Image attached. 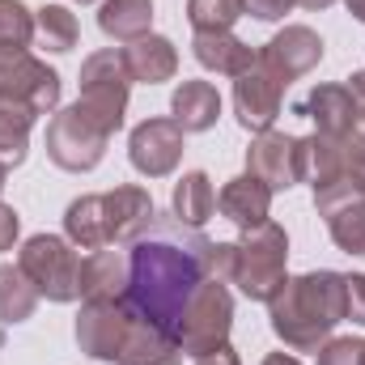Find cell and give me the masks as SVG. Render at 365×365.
<instances>
[{
	"label": "cell",
	"instance_id": "13",
	"mask_svg": "<svg viewBox=\"0 0 365 365\" xmlns=\"http://www.w3.org/2000/svg\"><path fill=\"white\" fill-rule=\"evenodd\" d=\"M280 102H284V86L259 64V51H255V64L234 77V115L255 136V132H268L276 123Z\"/></svg>",
	"mask_w": 365,
	"mask_h": 365
},
{
	"label": "cell",
	"instance_id": "38",
	"mask_svg": "<svg viewBox=\"0 0 365 365\" xmlns=\"http://www.w3.org/2000/svg\"><path fill=\"white\" fill-rule=\"evenodd\" d=\"M302 9H327V4H336V0H297Z\"/></svg>",
	"mask_w": 365,
	"mask_h": 365
},
{
	"label": "cell",
	"instance_id": "28",
	"mask_svg": "<svg viewBox=\"0 0 365 365\" xmlns=\"http://www.w3.org/2000/svg\"><path fill=\"white\" fill-rule=\"evenodd\" d=\"M34 47V9L0 0V56H26Z\"/></svg>",
	"mask_w": 365,
	"mask_h": 365
},
{
	"label": "cell",
	"instance_id": "18",
	"mask_svg": "<svg viewBox=\"0 0 365 365\" xmlns=\"http://www.w3.org/2000/svg\"><path fill=\"white\" fill-rule=\"evenodd\" d=\"M123 64H128V77L140 81V86H162L179 73V47L162 34H145L136 43L123 47Z\"/></svg>",
	"mask_w": 365,
	"mask_h": 365
},
{
	"label": "cell",
	"instance_id": "16",
	"mask_svg": "<svg viewBox=\"0 0 365 365\" xmlns=\"http://www.w3.org/2000/svg\"><path fill=\"white\" fill-rule=\"evenodd\" d=\"M272 195L276 191L268 182L255 179V175L247 170V175L230 179L217 191V208H221V217L234 221L238 230H251V225H264V221L272 217Z\"/></svg>",
	"mask_w": 365,
	"mask_h": 365
},
{
	"label": "cell",
	"instance_id": "7",
	"mask_svg": "<svg viewBox=\"0 0 365 365\" xmlns=\"http://www.w3.org/2000/svg\"><path fill=\"white\" fill-rule=\"evenodd\" d=\"M128 98H132V77H128L123 51L102 47V51L86 56V64H81V98H77V102L90 110L110 136L123 128Z\"/></svg>",
	"mask_w": 365,
	"mask_h": 365
},
{
	"label": "cell",
	"instance_id": "31",
	"mask_svg": "<svg viewBox=\"0 0 365 365\" xmlns=\"http://www.w3.org/2000/svg\"><path fill=\"white\" fill-rule=\"evenodd\" d=\"M319 365H365V340L361 336H340L319 349Z\"/></svg>",
	"mask_w": 365,
	"mask_h": 365
},
{
	"label": "cell",
	"instance_id": "15",
	"mask_svg": "<svg viewBox=\"0 0 365 365\" xmlns=\"http://www.w3.org/2000/svg\"><path fill=\"white\" fill-rule=\"evenodd\" d=\"M357 110H361L357 93L349 90V86H340V81L314 86L310 98L302 102V115H310V119H314V132H319V136H331V140H344V136L353 132Z\"/></svg>",
	"mask_w": 365,
	"mask_h": 365
},
{
	"label": "cell",
	"instance_id": "32",
	"mask_svg": "<svg viewBox=\"0 0 365 365\" xmlns=\"http://www.w3.org/2000/svg\"><path fill=\"white\" fill-rule=\"evenodd\" d=\"M344 319L365 327V272H344Z\"/></svg>",
	"mask_w": 365,
	"mask_h": 365
},
{
	"label": "cell",
	"instance_id": "2",
	"mask_svg": "<svg viewBox=\"0 0 365 365\" xmlns=\"http://www.w3.org/2000/svg\"><path fill=\"white\" fill-rule=\"evenodd\" d=\"M268 323L289 353H319L344 323V272L319 268L289 276L268 302Z\"/></svg>",
	"mask_w": 365,
	"mask_h": 365
},
{
	"label": "cell",
	"instance_id": "41",
	"mask_svg": "<svg viewBox=\"0 0 365 365\" xmlns=\"http://www.w3.org/2000/svg\"><path fill=\"white\" fill-rule=\"evenodd\" d=\"M361 73H365V68H361Z\"/></svg>",
	"mask_w": 365,
	"mask_h": 365
},
{
	"label": "cell",
	"instance_id": "14",
	"mask_svg": "<svg viewBox=\"0 0 365 365\" xmlns=\"http://www.w3.org/2000/svg\"><path fill=\"white\" fill-rule=\"evenodd\" d=\"M102 208H106V234H110V247H132L136 238H145L158 221V208H153V195L136 182H123L115 191H102Z\"/></svg>",
	"mask_w": 365,
	"mask_h": 365
},
{
	"label": "cell",
	"instance_id": "30",
	"mask_svg": "<svg viewBox=\"0 0 365 365\" xmlns=\"http://www.w3.org/2000/svg\"><path fill=\"white\" fill-rule=\"evenodd\" d=\"M247 17L242 0H187V21L195 34H221L234 30V21Z\"/></svg>",
	"mask_w": 365,
	"mask_h": 365
},
{
	"label": "cell",
	"instance_id": "6",
	"mask_svg": "<svg viewBox=\"0 0 365 365\" xmlns=\"http://www.w3.org/2000/svg\"><path fill=\"white\" fill-rule=\"evenodd\" d=\"M106 145H110V132L93 119L81 102L64 106L60 115H51L47 123V158L68 170V175H86L93 170L102 158H106Z\"/></svg>",
	"mask_w": 365,
	"mask_h": 365
},
{
	"label": "cell",
	"instance_id": "37",
	"mask_svg": "<svg viewBox=\"0 0 365 365\" xmlns=\"http://www.w3.org/2000/svg\"><path fill=\"white\" fill-rule=\"evenodd\" d=\"M344 4H349V13H353V17L365 26V0H344Z\"/></svg>",
	"mask_w": 365,
	"mask_h": 365
},
{
	"label": "cell",
	"instance_id": "3",
	"mask_svg": "<svg viewBox=\"0 0 365 365\" xmlns=\"http://www.w3.org/2000/svg\"><path fill=\"white\" fill-rule=\"evenodd\" d=\"M289 238L272 217L264 225H251L234 238V268H230V284H238L242 297L251 302H272L280 284L289 280Z\"/></svg>",
	"mask_w": 365,
	"mask_h": 365
},
{
	"label": "cell",
	"instance_id": "19",
	"mask_svg": "<svg viewBox=\"0 0 365 365\" xmlns=\"http://www.w3.org/2000/svg\"><path fill=\"white\" fill-rule=\"evenodd\" d=\"M191 56L200 68L208 73H221V77H238L255 64V51L251 43H242L234 30H221V34H195L191 38Z\"/></svg>",
	"mask_w": 365,
	"mask_h": 365
},
{
	"label": "cell",
	"instance_id": "5",
	"mask_svg": "<svg viewBox=\"0 0 365 365\" xmlns=\"http://www.w3.org/2000/svg\"><path fill=\"white\" fill-rule=\"evenodd\" d=\"M17 268L30 276V284L47 302H77L81 297V255L60 234L26 238L17 251Z\"/></svg>",
	"mask_w": 365,
	"mask_h": 365
},
{
	"label": "cell",
	"instance_id": "12",
	"mask_svg": "<svg viewBox=\"0 0 365 365\" xmlns=\"http://www.w3.org/2000/svg\"><path fill=\"white\" fill-rule=\"evenodd\" d=\"M319 60H323V38L310 26H284L280 34H272L259 47V64L272 73L284 90L297 77H306L310 68H319Z\"/></svg>",
	"mask_w": 365,
	"mask_h": 365
},
{
	"label": "cell",
	"instance_id": "35",
	"mask_svg": "<svg viewBox=\"0 0 365 365\" xmlns=\"http://www.w3.org/2000/svg\"><path fill=\"white\" fill-rule=\"evenodd\" d=\"M195 365H242V361H238V353H234V349L225 344V349H217V353H208V357H200Z\"/></svg>",
	"mask_w": 365,
	"mask_h": 365
},
{
	"label": "cell",
	"instance_id": "22",
	"mask_svg": "<svg viewBox=\"0 0 365 365\" xmlns=\"http://www.w3.org/2000/svg\"><path fill=\"white\" fill-rule=\"evenodd\" d=\"M115 365H182V349H179L175 336H166V331H158V327L132 319L128 340H123Z\"/></svg>",
	"mask_w": 365,
	"mask_h": 365
},
{
	"label": "cell",
	"instance_id": "39",
	"mask_svg": "<svg viewBox=\"0 0 365 365\" xmlns=\"http://www.w3.org/2000/svg\"><path fill=\"white\" fill-rule=\"evenodd\" d=\"M4 182H9V166H0V191H4Z\"/></svg>",
	"mask_w": 365,
	"mask_h": 365
},
{
	"label": "cell",
	"instance_id": "27",
	"mask_svg": "<svg viewBox=\"0 0 365 365\" xmlns=\"http://www.w3.org/2000/svg\"><path fill=\"white\" fill-rule=\"evenodd\" d=\"M77 17L64 9V4H43L34 9V47L51 51V56H64L77 47Z\"/></svg>",
	"mask_w": 365,
	"mask_h": 365
},
{
	"label": "cell",
	"instance_id": "21",
	"mask_svg": "<svg viewBox=\"0 0 365 365\" xmlns=\"http://www.w3.org/2000/svg\"><path fill=\"white\" fill-rule=\"evenodd\" d=\"M98 30L115 43H136L153 34V0H102L98 9Z\"/></svg>",
	"mask_w": 365,
	"mask_h": 365
},
{
	"label": "cell",
	"instance_id": "23",
	"mask_svg": "<svg viewBox=\"0 0 365 365\" xmlns=\"http://www.w3.org/2000/svg\"><path fill=\"white\" fill-rule=\"evenodd\" d=\"M64 238H68L77 251H102V247H110L102 195H77V200L64 208Z\"/></svg>",
	"mask_w": 365,
	"mask_h": 365
},
{
	"label": "cell",
	"instance_id": "20",
	"mask_svg": "<svg viewBox=\"0 0 365 365\" xmlns=\"http://www.w3.org/2000/svg\"><path fill=\"white\" fill-rule=\"evenodd\" d=\"M170 119L182 132H208L221 119V93L208 81H182L179 90L170 93Z\"/></svg>",
	"mask_w": 365,
	"mask_h": 365
},
{
	"label": "cell",
	"instance_id": "1",
	"mask_svg": "<svg viewBox=\"0 0 365 365\" xmlns=\"http://www.w3.org/2000/svg\"><path fill=\"white\" fill-rule=\"evenodd\" d=\"M212 238H204L195 225H182L175 212L158 217L153 230L128 251V314L175 336L191 293L212 276Z\"/></svg>",
	"mask_w": 365,
	"mask_h": 365
},
{
	"label": "cell",
	"instance_id": "9",
	"mask_svg": "<svg viewBox=\"0 0 365 365\" xmlns=\"http://www.w3.org/2000/svg\"><path fill=\"white\" fill-rule=\"evenodd\" d=\"M60 73L47 68L38 56H0V98H17L34 106V115H56L60 106Z\"/></svg>",
	"mask_w": 365,
	"mask_h": 365
},
{
	"label": "cell",
	"instance_id": "34",
	"mask_svg": "<svg viewBox=\"0 0 365 365\" xmlns=\"http://www.w3.org/2000/svg\"><path fill=\"white\" fill-rule=\"evenodd\" d=\"M17 234H21V217H17V208L0 204V255H4V251H13Z\"/></svg>",
	"mask_w": 365,
	"mask_h": 365
},
{
	"label": "cell",
	"instance_id": "17",
	"mask_svg": "<svg viewBox=\"0 0 365 365\" xmlns=\"http://www.w3.org/2000/svg\"><path fill=\"white\" fill-rule=\"evenodd\" d=\"M128 293V255L123 251H90L81 259V302H123Z\"/></svg>",
	"mask_w": 365,
	"mask_h": 365
},
{
	"label": "cell",
	"instance_id": "40",
	"mask_svg": "<svg viewBox=\"0 0 365 365\" xmlns=\"http://www.w3.org/2000/svg\"><path fill=\"white\" fill-rule=\"evenodd\" d=\"M73 4H93V0H73Z\"/></svg>",
	"mask_w": 365,
	"mask_h": 365
},
{
	"label": "cell",
	"instance_id": "11",
	"mask_svg": "<svg viewBox=\"0 0 365 365\" xmlns=\"http://www.w3.org/2000/svg\"><path fill=\"white\" fill-rule=\"evenodd\" d=\"M247 170L255 179H264L272 191H289L302 182V136L289 132H255L251 149H247Z\"/></svg>",
	"mask_w": 365,
	"mask_h": 365
},
{
	"label": "cell",
	"instance_id": "4",
	"mask_svg": "<svg viewBox=\"0 0 365 365\" xmlns=\"http://www.w3.org/2000/svg\"><path fill=\"white\" fill-rule=\"evenodd\" d=\"M230 327H234V293H230V284H221L217 276H208L191 293L175 340H179L182 357L200 361V357H208V353H217V349L230 344Z\"/></svg>",
	"mask_w": 365,
	"mask_h": 365
},
{
	"label": "cell",
	"instance_id": "26",
	"mask_svg": "<svg viewBox=\"0 0 365 365\" xmlns=\"http://www.w3.org/2000/svg\"><path fill=\"white\" fill-rule=\"evenodd\" d=\"M38 310V289L30 284V276L21 272L17 264H0V323H26Z\"/></svg>",
	"mask_w": 365,
	"mask_h": 365
},
{
	"label": "cell",
	"instance_id": "29",
	"mask_svg": "<svg viewBox=\"0 0 365 365\" xmlns=\"http://www.w3.org/2000/svg\"><path fill=\"white\" fill-rule=\"evenodd\" d=\"M323 221H327V230H331V242H336L344 255H365V200L331 208Z\"/></svg>",
	"mask_w": 365,
	"mask_h": 365
},
{
	"label": "cell",
	"instance_id": "8",
	"mask_svg": "<svg viewBox=\"0 0 365 365\" xmlns=\"http://www.w3.org/2000/svg\"><path fill=\"white\" fill-rule=\"evenodd\" d=\"M182 136L187 132H182L170 115H158V119L136 123L132 136H128V162H132V170L145 175V179L175 175L179 162H182Z\"/></svg>",
	"mask_w": 365,
	"mask_h": 365
},
{
	"label": "cell",
	"instance_id": "25",
	"mask_svg": "<svg viewBox=\"0 0 365 365\" xmlns=\"http://www.w3.org/2000/svg\"><path fill=\"white\" fill-rule=\"evenodd\" d=\"M170 208L182 225H204L212 212H217V187L204 170H187L179 182H175V195H170Z\"/></svg>",
	"mask_w": 365,
	"mask_h": 365
},
{
	"label": "cell",
	"instance_id": "33",
	"mask_svg": "<svg viewBox=\"0 0 365 365\" xmlns=\"http://www.w3.org/2000/svg\"><path fill=\"white\" fill-rule=\"evenodd\" d=\"M297 0H242V13H251L255 21H280Z\"/></svg>",
	"mask_w": 365,
	"mask_h": 365
},
{
	"label": "cell",
	"instance_id": "36",
	"mask_svg": "<svg viewBox=\"0 0 365 365\" xmlns=\"http://www.w3.org/2000/svg\"><path fill=\"white\" fill-rule=\"evenodd\" d=\"M264 365H302V361H297V357H289V353H268Z\"/></svg>",
	"mask_w": 365,
	"mask_h": 365
},
{
	"label": "cell",
	"instance_id": "10",
	"mask_svg": "<svg viewBox=\"0 0 365 365\" xmlns=\"http://www.w3.org/2000/svg\"><path fill=\"white\" fill-rule=\"evenodd\" d=\"M128 327H132V314H128L123 302H81L73 336H77V349L86 357L115 365L123 340H128Z\"/></svg>",
	"mask_w": 365,
	"mask_h": 365
},
{
	"label": "cell",
	"instance_id": "24",
	"mask_svg": "<svg viewBox=\"0 0 365 365\" xmlns=\"http://www.w3.org/2000/svg\"><path fill=\"white\" fill-rule=\"evenodd\" d=\"M34 106L17 98H0V166H21L30 153V128H34Z\"/></svg>",
	"mask_w": 365,
	"mask_h": 365
}]
</instances>
